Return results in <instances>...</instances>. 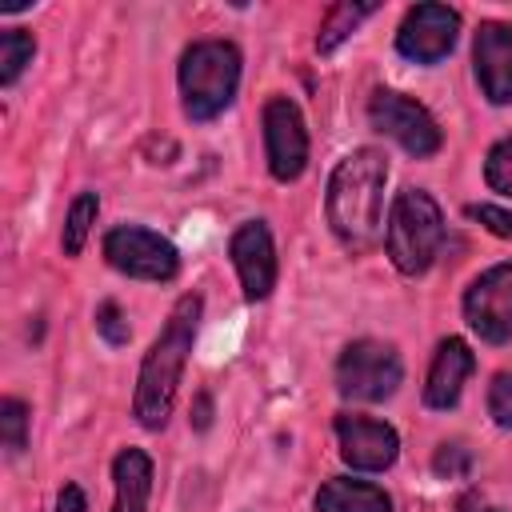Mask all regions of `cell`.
<instances>
[{
  "mask_svg": "<svg viewBox=\"0 0 512 512\" xmlns=\"http://www.w3.org/2000/svg\"><path fill=\"white\" fill-rule=\"evenodd\" d=\"M404 368H400V356L392 344H380V340H356L344 348L340 364H336V388L348 396V400H364V404H376V400H388L400 384Z\"/></svg>",
  "mask_w": 512,
  "mask_h": 512,
  "instance_id": "cell-5",
  "label": "cell"
},
{
  "mask_svg": "<svg viewBox=\"0 0 512 512\" xmlns=\"http://www.w3.org/2000/svg\"><path fill=\"white\" fill-rule=\"evenodd\" d=\"M368 12H372V4H336V8L328 12V20H324L320 36H316V48H320V52H332L340 40H348V32H352Z\"/></svg>",
  "mask_w": 512,
  "mask_h": 512,
  "instance_id": "cell-18",
  "label": "cell"
},
{
  "mask_svg": "<svg viewBox=\"0 0 512 512\" xmlns=\"http://www.w3.org/2000/svg\"><path fill=\"white\" fill-rule=\"evenodd\" d=\"M460 32V16L448 4H416L408 8L400 32H396V48L400 56L416 60V64H436L452 52Z\"/></svg>",
  "mask_w": 512,
  "mask_h": 512,
  "instance_id": "cell-10",
  "label": "cell"
},
{
  "mask_svg": "<svg viewBox=\"0 0 512 512\" xmlns=\"http://www.w3.org/2000/svg\"><path fill=\"white\" fill-rule=\"evenodd\" d=\"M116 476V504L112 512H148V496H152V460L140 448H124L112 464Z\"/></svg>",
  "mask_w": 512,
  "mask_h": 512,
  "instance_id": "cell-16",
  "label": "cell"
},
{
  "mask_svg": "<svg viewBox=\"0 0 512 512\" xmlns=\"http://www.w3.org/2000/svg\"><path fill=\"white\" fill-rule=\"evenodd\" d=\"M196 320H200V296L188 292L176 300L168 324L160 328V336L152 340L144 364H140V380H136V400H132V412L144 428H164L168 412H172V400H176V384H180V372L188 364V352H192V336H196Z\"/></svg>",
  "mask_w": 512,
  "mask_h": 512,
  "instance_id": "cell-2",
  "label": "cell"
},
{
  "mask_svg": "<svg viewBox=\"0 0 512 512\" xmlns=\"http://www.w3.org/2000/svg\"><path fill=\"white\" fill-rule=\"evenodd\" d=\"M488 412L500 428H512V372H500L488 388Z\"/></svg>",
  "mask_w": 512,
  "mask_h": 512,
  "instance_id": "cell-22",
  "label": "cell"
},
{
  "mask_svg": "<svg viewBox=\"0 0 512 512\" xmlns=\"http://www.w3.org/2000/svg\"><path fill=\"white\" fill-rule=\"evenodd\" d=\"M464 468H468L464 448H460V444H444L440 456H436V472H440V476H452V472H464Z\"/></svg>",
  "mask_w": 512,
  "mask_h": 512,
  "instance_id": "cell-25",
  "label": "cell"
},
{
  "mask_svg": "<svg viewBox=\"0 0 512 512\" xmlns=\"http://www.w3.org/2000/svg\"><path fill=\"white\" fill-rule=\"evenodd\" d=\"M476 80L492 104H512V24H480Z\"/></svg>",
  "mask_w": 512,
  "mask_h": 512,
  "instance_id": "cell-13",
  "label": "cell"
},
{
  "mask_svg": "<svg viewBox=\"0 0 512 512\" xmlns=\"http://www.w3.org/2000/svg\"><path fill=\"white\" fill-rule=\"evenodd\" d=\"M96 332H100L108 344H128V336H132V328H128V320H124V312H120L112 300L96 308Z\"/></svg>",
  "mask_w": 512,
  "mask_h": 512,
  "instance_id": "cell-23",
  "label": "cell"
},
{
  "mask_svg": "<svg viewBox=\"0 0 512 512\" xmlns=\"http://www.w3.org/2000/svg\"><path fill=\"white\" fill-rule=\"evenodd\" d=\"M464 316L488 344H504L512 336V264H496L472 280L464 292Z\"/></svg>",
  "mask_w": 512,
  "mask_h": 512,
  "instance_id": "cell-9",
  "label": "cell"
},
{
  "mask_svg": "<svg viewBox=\"0 0 512 512\" xmlns=\"http://www.w3.org/2000/svg\"><path fill=\"white\" fill-rule=\"evenodd\" d=\"M96 208H100L96 192H80V196L72 200L68 220H64V252H68V256H80V248H84V240H88V228L96 224Z\"/></svg>",
  "mask_w": 512,
  "mask_h": 512,
  "instance_id": "cell-17",
  "label": "cell"
},
{
  "mask_svg": "<svg viewBox=\"0 0 512 512\" xmlns=\"http://www.w3.org/2000/svg\"><path fill=\"white\" fill-rule=\"evenodd\" d=\"M484 512H496V508H484Z\"/></svg>",
  "mask_w": 512,
  "mask_h": 512,
  "instance_id": "cell-27",
  "label": "cell"
},
{
  "mask_svg": "<svg viewBox=\"0 0 512 512\" xmlns=\"http://www.w3.org/2000/svg\"><path fill=\"white\" fill-rule=\"evenodd\" d=\"M368 120L372 128L388 132L404 152L412 156H436L440 152V124L432 120V112L400 92H376L368 100Z\"/></svg>",
  "mask_w": 512,
  "mask_h": 512,
  "instance_id": "cell-7",
  "label": "cell"
},
{
  "mask_svg": "<svg viewBox=\"0 0 512 512\" xmlns=\"http://www.w3.org/2000/svg\"><path fill=\"white\" fill-rule=\"evenodd\" d=\"M484 176H488V188L512 196V136L500 140L492 152H488V164H484Z\"/></svg>",
  "mask_w": 512,
  "mask_h": 512,
  "instance_id": "cell-21",
  "label": "cell"
},
{
  "mask_svg": "<svg viewBox=\"0 0 512 512\" xmlns=\"http://www.w3.org/2000/svg\"><path fill=\"white\" fill-rule=\"evenodd\" d=\"M0 436H4V448L8 452H20L28 444V408H24V400L8 396L0 404Z\"/></svg>",
  "mask_w": 512,
  "mask_h": 512,
  "instance_id": "cell-20",
  "label": "cell"
},
{
  "mask_svg": "<svg viewBox=\"0 0 512 512\" xmlns=\"http://www.w3.org/2000/svg\"><path fill=\"white\" fill-rule=\"evenodd\" d=\"M240 84V52L228 40H196L180 56V96L192 120L220 116Z\"/></svg>",
  "mask_w": 512,
  "mask_h": 512,
  "instance_id": "cell-3",
  "label": "cell"
},
{
  "mask_svg": "<svg viewBox=\"0 0 512 512\" xmlns=\"http://www.w3.org/2000/svg\"><path fill=\"white\" fill-rule=\"evenodd\" d=\"M316 512H392V500L384 488H376L368 480L332 476L316 492Z\"/></svg>",
  "mask_w": 512,
  "mask_h": 512,
  "instance_id": "cell-15",
  "label": "cell"
},
{
  "mask_svg": "<svg viewBox=\"0 0 512 512\" xmlns=\"http://www.w3.org/2000/svg\"><path fill=\"white\" fill-rule=\"evenodd\" d=\"M32 52H36V40L20 28L12 32H0V84H12L24 64H32Z\"/></svg>",
  "mask_w": 512,
  "mask_h": 512,
  "instance_id": "cell-19",
  "label": "cell"
},
{
  "mask_svg": "<svg viewBox=\"0 0 512 512\" xmlns=\"http://www.w3.org/2000/svg\"><path fill=\"white\" fill-rule=\"evenodd\" d=\"M232 264L240 272V288L248 300H264L276 288V248L264 228V220H248L232 232Z\"/></svg>",
  "mask_w": 512,
  "mask_h": 512,
  "instance_id": "cell-12",
  "label": "cell"
},
{
  "mask_svg": "<svg viewBox=\"0 0 512 512\" xmlns=\"http://www.w3.org/2000/svg\"><path fill=\"white\" fill-rule=\"evenodd\" d=\"M264 152H268V172L284 184L296 180L308 164V128L288 96H272L264 104Z\"/></svg>",
  "mask_w": 512,
  "mask_h": 512,
  "instance_id": "cell-8",
  "label": "cell"
},
{
  "mask_svg": "<svg viewBox=\"0 0 512 512\" xmlns=\"http://www.w3.org/2000/svg\"><path fill=\"white\" fill-rule=\"evenodd\" d=\"M472 348L460 340V336H448L440 348H436V360L428 368V384H424V404L428 408H452L460 400V388L472 372Z\"/></svg>",
  "mask_w": 512,
  "mask_h": 512,
  "instance_id": "cell-14",
  "label": "cell"
},
{
  "mask_svg": "<svg viewBox=\"0 0 512 512\" xmlns=\"http://www.w3.org/2000/svg\"><path fill=\"white\" fill-rule=\"evenodd\" d=\"M440 240H444L440 204L420 188H404L392 200V212H388V256H392V264L404 276H420L436 260Z\"/></svg>",
  "mask_w": 512,
  "mask_h": 512,
  "instance_id": "cell-4",
  "label": "cell"
},
{
  "mask_svg": "<svg viewBox=\"0 0 512 512\" xmlns=\"http://www.w3.org/2000/svg\"><path fill=\"white\" fill-rule=\"evenodd\" d=\"M388 164L376 148L348 152L328 180V224L344 248L364 252L380 240Z\"/></svg>",
  "mask_w": 512,
  "mask_h": 512,
  "instance_id": "cell-1",
  "label": "cell"
},
{
  "mask_svg": "<svg viewBox=\"0 0 512 512\" xmlns=\"http://www.w3.org/2000/svg\"><path fill=\"white\" fill-rule=\"evenodd\" d=\"M104 256L112 268H120L124 276H136V280H172L180 268L172 240H164L160 232L136 228V224L112 228L104 236Z\"/></svg>",
  "mask_w": 512,
  "mask_h": 512,
  "instance_id": "cell-6",
  "label": "cell"
},
{
  "mask_svg": "<svg viewBox=\"0 0 512 512\" xmlns=\"http://www.w3.org/2000/svg\"><path fill=\"white\" fill-rule=\"evenodd\" d=\"M468 216L472 220H480L492 236H500V240H508L512 236V212H504V208H492V204H472L468 208Z\"/></svg>",
  "mask_w": 512,
  "mask_h": 512,
  "instance_id": "cell-24",
  "label": "cell"
},
{
  "mask_svg": "<svg viewBox=\"0 0 512 512\" xmlns=\"http://www.w3.org/2000/svg\"><path fill=\"white\" fill-rule=\"evenodd\" d=\"M336 436H340L344 464H352L360 472H384L396 460V452H400V440H396L392 424L372 420V416L340 412L336 416Z\"/></svg>",
  "mask_w": 512,
  "mask_h": 512,
  "instance_id": "cell-11",
  "label": "cell"
},
{
  "mask_svg": "<svg viewBox=\"0 0 512 512\" xmlns=\"http://www.w3.org/2000/svg\"><path fill=\"white\" fill-rule=\"evenodd\" d=\"M56 512H88L84 492H80L76 484H64V488H60V500H56Z\"/></svg>",
  "mask_w": 512,
  "mask_h": 512,
  "instance_id": "cell-26",
  "label": "cell"
}]
</instances>
